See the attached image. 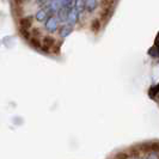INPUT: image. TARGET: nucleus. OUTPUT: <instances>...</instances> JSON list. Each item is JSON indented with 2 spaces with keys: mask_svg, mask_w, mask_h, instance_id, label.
I'll list each match as a JSON object with an SVG mask.
<instances>
[]
</instances>
